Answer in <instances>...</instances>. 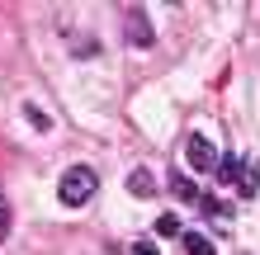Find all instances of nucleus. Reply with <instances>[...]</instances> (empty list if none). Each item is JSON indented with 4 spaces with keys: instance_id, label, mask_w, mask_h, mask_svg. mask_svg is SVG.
<instances>
[{
    "instance_id": "f257e3e1",
    "label": "nucleus",
    "mask_w": 260,
    "mask_h": 255,
    "mask_svg": "<svg viewBox=\"0 0 260 255\" xmlns=\"http://www.w3.org/2000/svg\"><path fill=\"white\" fill-rule=\"evenodd\" d=\"M95 189H100V175L95 170H90V166H71L62 175V185H57V199H62L67 208H81V203L95 199Z\"/></svg>"
},
{
    "instance_id": "f03ea898",
    "label": "nucleus",
    "mask_w": 260,
    "mask_h": 255,
    "mask_svg": "<svg viewBox=\"0 0 260 255\" xmlns=\"http://www.w3.org/2000/svg\"><path fill=\"white\" fill-rule=\"evenodd\" d=\"M185 156H189V166L199 170V175H218V166H222V156L218 152H213V142L208 137H199V132H189V137H185Z\"/></svg>"
},
{
    "instance_id": "7ed1b4c3",
    "label": "nucleus",
    "mask_w": 260,
    "mask_h": 255,
    "mask_svg": "<svg viewBox=\"0 0 260 255\" xmlns=\"http://www.w3.org/2000/svg\"><path fill=\"white\" fill-rule=\"evenodd\" d=\"M123 33H128L133 48H151V43H156V28L147 24V14H142V10H128V28H123Z\"/></svg>"
},
{
    "instance_id": "20e7f679",
    "label": "nucleus",
    "mask_w": 260,
    "mask_h": 255,
    "mask_svg": "<svg viewBox=\"0 0 260 255\" xmlns=\"http://www.w3.org/2000/svg\"><path fill=\"white\" fill-rule=\"evenodd\" d=\"M128 194H133V199H151V194H156V179H151L147 166H137V170L128 175Z\"/></svg>"
},
{
    "instance_id": "39448f33",
    "label": "nucleus",
    "mask_w": 260,
    "mask_h": 255,
    "mask_svg": "<svg viewBox=\"0 0 260 255\" xmlns=\"http://www.w3.org/2000/svg\"><path fill=\"white\" fill-rule=\"evenodd\" d=\"M171 194H175L180 203H204L199 185H194V179H185V175H171Z\"/></svg>"
},
{
    "instance_id": "423d86ee",
    "label": "nucleus",
    "mask_w": 260,
    "mask_h": 255,
    "mask_svg": "<svg viewBox=\"0 0 260 255\" xmlns=\"http://www.w3.org/2000/svg\"><path fill=\"white\" fill-rule=\"evenodd\" d=\"M241 170H246V166H241L237 156H222V166H218L213 179H218V185H241Z\"/></svg>"
},
{
    "instance_id": "0eeeda50",
    "label": "nucleus",
    "mask_w": 260,
    "mask_h": 255,
    "mask_svg": "<svg viewBox=\"0 0 260 255\" xmlns=\"http://www.w3.org/2000/svg\"><path fill=\"white\" fill-rule=\"evenodd\" d=\"M237 194H241V199H255V194H260V170H255V166H246V170H241Z\"/></svg>"
},
{
    "instance_id": "6e6552de",
    "label": "nucleus",
    "mask_w": 260,
    "mask_h": 255,
    "mask_svg": "<svg viewBox=\"0 0 260 255\" xmlns=\"http://www.w3.org/2000/svg\"><path fill=\"white\" fill-rule=\"evenodd\" d=\"M185 255H218V250H213V241H208V236L185 232Z\"/></svg>"
},
{
    "instance_id": "1a4fd4ad",
    "label": "nucleus",
    "mask_w": 260,
    "mask_h": 255,
    "mask_svg": "<svg viewBox=\"0 0 260 255\" xmlns=\"http://www.w3.org/2000/svg\"><path fill=\"white\" fill-rule=\"evenodd\" d=\"M24 118H28V123H34V128H52V118L43 114L38 104H28V109H24Z\"/></svg>"
},
{
    "instance_id": "9d476101",
    "label": "nucleus",
    "mask_w": 260,
    "mask_h": 255,
    "mask_svg": "<svg viewBox=\"0 0 260 255\" xmlns=\"http://www.w3.org/2000/svg\"><path fill=\"white\" fill-rule=\"evenodd\" d=\"M156 232H161V236H185V232H180V217H171V213L156 222Z\"/></svg>"
},
{
    "instance_id": "9b49d317",
    "label": "nucleus",
    "mask_w": 260,
    "mask_h": 255,
    "mask_svg": "<svg viewBox=\"0 0 260 255\" xmlns=\"http://www.w3.org/2000/svg\"><path fill=\"white\" fill-rule=\"evenodd\" d=\"M128 250H133V255H161L156 241H137V246H128Z\"/></svg>"
},
{
    "instance_id": "f8f14e48",
    "label": "nucleus",
    "mask_w": 260,
    "mask_h": 255,
    "mask_svg": "<svg viewBox=\"0 0 260 255\" xmlns=\"http://www.w3.org/2000/svg\"><path fill=\"white\" fill-rule=\"evenodd\" d=\"M5 232H10V203L0 199V241H5Z\"/></svg>"
}]
</instances>
